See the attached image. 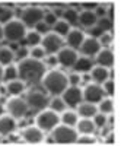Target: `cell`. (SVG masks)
I'll list each match as a JSON object with an SVG mask.
<instances>
[{
  "label": "cell",
  "instance_id": "obj_1",
  "mask_svg": "<svg viewBox=\"0 0 121 146\" xmlns=\"http://www.w3.org/2000/svg\"><path fill=\"white\" fill-rule=\"evenodd\" d=\"M18 69V76L20 80L28 82V83H38L42 80L45 75V64L38 58L25 57L20 58V62L16 66Z\"/></svg>",
  "mask_w": 121,
  "mask_h": 146
},
{
  "label": "cell",
  "instance_id": "obj_2",
  "mask_svg": "<svg viewBox=\"0 0 121 146\" xmlns=\"http://www.w3.org/2000/svg\"><path fill=\"white\" fill-rule=\"evenodd\" d=\"M42 85L51 95H61L69 86L67 75L57 69L45 72V75L42 78Z\"/></svg>",
  "mask_w": 121,
  "mask_h": 146
},
{
  "label": "cell",
  "instance_id": "obj_3",
  "mask_svg": "<svg viewBox=\"0 0 121 146\" xmlns=\"http://www.w3.org/2000/svg\"><path fill=\"white\" fill-rule=\"evenodd\" d=\"M26 35V27L22 23V21L12 19L3 27V36L10 42H18Z\"/></svg>",
  "mask_w": 121,
  "mask_h": 146
},
{
  "label": "cell",
  "instance_id": "obj_4",
  "mask_svg": "<svg viewBox=\"0 0 121 146\" xmlns=\"http://www.w3.org/2000/svg\"><path fill=\"white\" fill-rule=\"evenodd\" d=\"M53 140L56 143H61V145H69V143H76L77 139V130H75L71 126L66 124H57L53 130Z\"/></svg>",
  "mask_w": 121,
  "mask_h": 146
},
{
  "label": "cell",
  "instance_id": "obj_5",
  "mask_svg": "<svg viewBox=\"0 0 121 146\" xmlns=\"http://www.w3.org/2000/svg\"><path fill=\"white\" fill-rule=\"evenodd\" d=\"M35 123L42 131H51L60 123V115L53 110H41L35 118Z\"/></svg>",
  "mask_w": 121,
  "mask_h": 146
},
{
  "label": "cell",
  "instance_id": "obj_6",
  "mask_svg": "<svg viewBox=\"0 0 121 146\" xmlns=\"http://www.w3.org/2000/svg\"><path fill=\"white\" fill-rule=\"evenodd\" d=\"M20 18H22V23H23L25 27H35L38 22L42 21L44 12H42V9H40V7L29 6V7H26V9L22 10Z\"/></svg>",
  "mask_w": 121,
  "mask_h": 146
},
{
  "label": "cell",
  "instance_id": "obj_7",
  "mask_svg": "<svg viewBox=\"0 0 121 146\" xmlns=\"http://www.w3.org/2000/svg\"><path fill=\"white\" fill-rule=\"evenodd\" d=\"M6 108H7V111L10 113V115L13 118H22V117L26 115L29 107H28L25 100L19 98V96H15V98H10L7 101Z\"/></svg>",
  "mask_w": 121,
  "mask_h": 146
},
{
  "label": "cell",
  "instance_id": "obj_8",
  "mask_svg": "<svg viewBox=\"0 0 121 146\" xmlns=\"http://www.w3.org/2000/svg\"><path fill=\"white\" fill-rule=\"evenodd\" d=\"M41 47L44 48L45 53L54 54L63 47V38L56 32H47L45 36H42L41 40Z\"/></svg>",
  "mask_w": 121,
  "mask_h": 146
},
{
  "label": "cell",
  "instance_id": "obj_9",
  "mask_svg": "<svg viewBox=\"0 0 121 146\" xmlns=\"http://www.w3.org/2000/svg\"><path fill=\"white\" fill-rule=\"evenodd\" d=\"M83 92V98L85 101L88 102H92V104H98L102 98H104V88L98 83H91L88 86H85V89L82 91Z\"/></svg>",
  "mask_w": 121,
  "mask_h": 146
},
{
  "label": "cell",
  "instance_id": "obj_10",
  "mask_svg": "<svg viewBox=\"0 0 121 146\" xmlns=\"http://www.w3.org/2000/svg\"><path fill=\"white\" fill-rule=\"evenodd\" d=\"M61 95H63L61 100L69 107H76L83 100V92H82V89L77 86V85H76V86H73V85H71V86H67L66 91Z\"/></svg>",
  "mask_w": 121,
  "mask_h": 146
},
{
  "label": "cell",
  "instance_id": "obj_11",
  "mask_svg": "<svg viewBox=\"0 0 121 146\" xmlns=\"http://www.w3.org/2000/svg\"><path fill=\"white\" fill-rule=\"evenodd\" d=\"M25 101H26V104H28L29 108L37 110V111H41V110L47 108V105H48V98H47L44 94L38 92V91H31L26 95V100Z\"/></svg>",
  "mask_w": 121,
  "mask_h": 146
},
{
  "label": "cell",
  "instance_id": "obj_12",
  "mask_svg": "<svg viewBox=\"0 0 121 146\" xmlns=\"http://www.w3.org/2000/svg\"><path fill=\"white\" fill-rule=\"evenodd\" d=\"M56 57H57V62L61 63L64 67H71L76 63L79 56H77L76 50H73V48H70V47H64V48H60L57 51Z\"/></svg>",
  "mask_w": 121,
  "mask_h": 146
},
{
  "label": "cell",
  "instance_id": "obj_13",
  "mask_svg": "<svg viewBox=\"0 0 121 146\" xmlns=\"http://www.w3.org/2000/svg\"><path fill=\"white\" fill-rule=\"evenodd\" d=\"M23 139L29 143H41L44 140V131L38 126H29L23 130Z\"/></svg>",
  "mask_w": 121,
  "mask_h": 146
},
{
  "label": "cell",
  "instance_id": "obj_14",
  "mask_svg": "<svg viewBox=\"0 0 121 146\" xmlns=\"http://www.w3.org/2000/svg\"><path fill=\"white\" fill-rule=\"evenodd\" d=\"M80 50L85 56H95L96 53H98L101 50V44L99 41L96 38H85L82 45H80Z\"/></svg>",
  "mask_w": 121,
  "mask_h": 146
},
{
  "label": "cell",
  "instance_id": "obj_15",
  "mask_svg": "<svg viewBox=\"0 0 121 146\" xmlns=\"http://www.w3.org/2000/svg\"><path fill=\"white\" fill-rule=\"evenodd\" d=\"M16 130V120L12 115H0V135L7 136Z\"/></svg>",
  "mask_w": 121,
  "mask_h": 146
},
{
  "label": "cell",
  "instance_id": "obj_16",
  "mask_svg": "<svg viewBox=\"0 0 121 146\" xmlns=\"http://www.w3.org/2000/svg\"><path fill=\"white\" fill-rule=\"evenodd\" d=\"M96 63L98 66H102V67H112L114 66V53L112 50H99L96 53Z\"/></svg>",
  "mask_w": 121,
  "mask_h": 146
},
{
  "label": "cell",
  "instance_id": "obj_17",
  "mask_svg": "<svg viewBox=\"0 0 121 146\" xmlns=\"http://www.w3.org/2000/svg\"><path fill=\"white\" fill-rule=\"evenodd\" d=\"M85 40V34L80 29H70L67 34V44L70 45V48H80L82 42Z\"/></svg>",
  "mask_w": 121,
  "mask_h": 146
},
{
  "label": "cell",
  "instance_id": "obj_18",
  "mask_svg": "<svg viewBox=\"0 0 121 146\" xmlns=\"http://www.w3.org/2000/svg\"><path fill=\"white\" fill-rule=\"evenodd\" d=\"M77 113L82 117H85V118H91V117H93L96 113H98V107H96V104L85 101V102L77 104Z\"/></svg>",
  "mask_w": 121,
  "mask_h": 146
},
{
  "label": "cell",
  "instance_id": "obj_19",
  "mask_svg": "<svg viewBox=\"0 0 121 146\" xmlns=\"http://www.w3.org/2000/svg\"><path fill=\"white\" fill-rule=\"evenodd\" d=\"M91 78L96 82V83H104L105 80H108V76H110V72H108L106 67L102 66H96L91 69Z\"/></svg>",
  "mask_w": 121,
  "mask_h": 146
},
{
  "label": "cell",
  "instance_id": "obj_20",
  "mask_svg": "<svg viewBox=\"0 0 121 146\" xmlns=\"http://www.w3.org/2000/svg\"><path fill=\"white\" fill-rule=\"evenodd\" d=\"M95 123L93 120H89V118H82V120H77L76 123V129H77V133H89V135H92V133L95 131Z\"/></svg>",
  "mask_w": 121,
  "mask_h": 146
},
{
  "label": "cell",
  "instance_id": "obj_21",
  "mask_svg": "<svg viewBox=\"0 0 121 146\" xmlns=\"http://www.w3.org/2000/svg\"><path fill=\"white\" fill-rule=\"evenodd\" d=\"M6 91L10 94V95H19L25 91V82L20 80V79H13V80H9L7 86H6Z\"/></svg>",
  "mask_w": 121,
  "mask_h": 146
},
{
  "label": "cell",
  "instance_id": "obj_22",
  "mask_svg": "<svg viewBox=\"0 0 121 146\" xmlns=\"http://www.w3.org/2000/svg\"><path fill=\"white\" fill-rule=\"evenodd\" d=\"M79 21H80L82 25H85V27H93L96 23V21H98V18H96L95 12H92V10H83L82 13L79 15Z\"/></svg>",
  "mask_w": 121,
  "mask_h": 146
},
{
  "label": "cell",
  "instance_id": "obj_23",
  "mask_svg": "<svg viewBox=\"0 0 121 146\" xmlns=\"http://www.w3.org/2000/svg\"><path fill=\"white\" fill-rule=\"evenodd\" d=\"M60 120L63 121V124L75 127L76 123H77V120H79V117H77V114L75 111H71V110H64L61 117H60Z\"/></svg>",
  "mask_w": 121,
  "mask_h": 146
},
{
  "label": "cell",
  "instance_id": "obj_24",
  "mask_svg": "<svg viewBox=\"0 0 121 146\" xmlns=\"http://www.w3.org/2000/svg\"><path fill=\"white\" fill-rule=\"evenodd\" d=\"M73 66H75L76 72H89L92 69V62L86 56H82V57H77L76 63Z\"/></svg>",
  "mask_w": 121,
  "mask_h": 146
},
{
  "label": "cell",
  "instance_id": "obj_25",
  "mask_svg": "<svg viewBox=\"0 0 121 146\" xmlns=\"http://www.w3.org/2000/svg\"><path fill=\"white\" fill-rule=\"evenodd\" d=\"M13 57H15V54H13V51L10 50V48H7V47H2L0 48V64H12V62H13Z\"/></svg>",
  "mask_w": 121,
  "mask_h": 146
},
{
  "label": "cell",
  "instance_id": "obj_26",
  "mask_svg": "<svg viewBox=\"0 0 121 146\" xmlns=\"http://www.w3.org/2000/svg\"><path fill=\"white\" fill-rule=\"evenodd\" d=\"M53 27H54V32H56L57 35H60V36L67 35L69 31H70V25H69L66 21H57Z\"/></svg>",
  "mask_w": 121,
  "mask_h": 146
},
{
  "label": "cell",
  "instance_id": "obj_27",
  "mask_svg": "<svg viewBox=\"0 0 121 146\" xmlns=\"http://www.w3.org/2000/svg\"><path fill=\"white\" fill-rule=\"evenodd\" d=\"M112 107H114V102H112V98H102L99 101V110L102 114H111L112 113Z\"/></svg>",
  "mask_w": 121,
  "mask_h": 146
},
{
  "label": "cell",
  "instance_id": "obj_28",
  "mask_svg": "<svg viewBox=\"0 0 121 146\" xmlns=\"http://www.w3.org/2000/svg\"><path fill=\"white\" fill-rule=\"evenodd\" d=\"M26 42L28 44H31V45H40L41 44V40H42V36H41V34L40 32H37V31H31V32H28L26 34Z\"/></svg>",
  "mask_w": 121,
  "mask_h": 146
},
{
  "label": "cell",
  "instance_id": "obj_29",
  "mask_svg": "<svg viewBox=\"0 0 121 146\" xmlns=\"http://www.w3.org/2000/svg\"><path fill=\"white\" fill-rule=\"evenodd\" d=\"M18 78V69L13 64H7V67L3 70V79L6 80H13Z\"/></svg>",
  "mask_w": 121,
  "mask_h": 146
},
{
  "label": "cell",
  "instance_id": "obj_30",
  "mask_svg": "<svg viewBox=\"0 0 121 146\" xmlns=\"http://www.w3.org/2000/svg\"><path fill=\"white\" fill-rule=\"evenodd\" d=\"M50 107H51L53 111H56V113H63L64 110H66L64 101H63L61 98H58V96H56V98L50 102Z\"/></svg>",
  "mask_w": 121,
  "mask_h": 146
},
{
  "label": "cell",
  "instance_id": "obj_31",
  "mask_svg": "<svg viewBox=\"0 0 121 146\" xmlns=\"http://www.w3.org/2000/svg\"><path fill=\"white\" fill-rule=\"evenodd\" d=\"M63 16L66 18V22L69 23H76L77 21H79V13L75 10V9H67V10H64V13H63Z\"/></svg>",
  "mask_w": 121,
  "mask_h": 146
},
{
  "label": "cell",
  "instance_id": "obj_32",
  "mask_svg": "<svg viewBox=\"0 0 121 146\" xmlns=\"http://www.w3.org/2000/svg\"><path fill=\"white\" fill-rule=\"evenodd\" d=\"M76 142L79 145H93L96 142V137L95 136H91L89 133H82V136H77Z\"/></svg>",
  "mask_w": 121,
  "mask_h": 146
},
{
  "label": "cell",
  "instance_id": "obj_33",
  "mask_svg": "<svg viewBox=\"0 0 121 146\" xmlns=\"http://www.w3.org/2000/svg\"><path fill=\"white\" fill-rule=\"evenodd\" d=\"M96 23H98V28H101L102 31H112V19L110 18H99L98 21H96Z\"/></svg>",
  "mask_w": 121,
  "mask_h": 146
},
{
  "label": "cell",
  "instance_id": "obj_34",
  "mask_svg": "<svg viewBox=\"0 0 121 146\" xmlns=\"http://www.w3.org/2000/svg\"><path fill=\"white\" fill-rule=\"evenodd\" d=\"M93 123H95L96 127H104L106 124V114H102V113L98 114V113H96L93 115Z\"/></svg>",
  "mask_w": 121,
  "mask_h": 146
},
{
  "label": "cell",
  "instance_id": "obj_35",
  "mask_svg": "<svg viewBox=\"0 0 121 146\" xmlns=\"http://www.w3.org/2000/svg\"><path fill=\"white\" fill-rule=\"evenodd\" d=\"M44 54H45L44 48H42V47H38V45H35L32 50H31V57H32V58H38V60H41V58L44 57Z\"/></svg>",
  "mask_w": 121,
  "mask_h": 146
},
{
  "label": "cell",
  "instance_id": "obj_36",
  "mask_svg": "<svg viewBox=\"0 0 121 146\" xmlns=\"http://www.w3.org/2000/svg\"><path fill=\"white\" fill-rule=\"evenodd\" d=\"M42 22H45L48 27H53L54 23L57 22V18H56V15L53 13V12H48V13H45V15H44Z\"/></svg>",
  "mask_w": 121,
  "mask_h": 146
},
{
  "label": "cell",
  "instance_id": "obj_37",
  "mask_svg": "<svg viewBox=\"0 0 121 146\" xmlns=\"http://www.w3.org/2000/svg\"><path fill=\"white\" fill-rule=\"evenodd\" d=\"M67 80H69V85H73V86H76V85L80 83V75L79 73H70V75L67 76Z\"/></svg>",
  "mask_w": 121,
  "mask_h": 146
},
{
  "label": "cell",
  "instance_id": "obj_38",
  "mask_svg": "<svg viewBox=\"0 0 121 146\" xmlns=\"http://www.w3.org/2000/svg\"><path fill=\"white\" fill-rule=\"evenodd\" d=\"M104 91H105L108 95H110V96L114 95V80H112V79L104 82Z\"/></svg>",
  "mask_w": 121,
  "mask_h": 146
},
{
  "label": "cell",
  "instance_id": "obj_39",
  "mask_svg": "<svg viewBox=\"0 0 121 146\" xmlns=\"http://www.w3.org/2000/svg\"><path fill=\"white\" fill-rule=\"evenodd\" d=\"M12 21V10L9 9H3L2 12H0V22H9Z\"/></svg>",
  "mask_w": 121,
  "mask_h": 146
},
{
  "label": "cell",
  "instance_id": "obj_40",
  "mask_svg": "<svg viewBox=\"0 0 121 146\" xmlns=\"http://www.w3.org/2000/svg\"><path fill=\"white\" fill-rule=\"evenodd\" d=\"M35 31H37V32H40V34H41V32L47 34L48 31H50V27H48L45 22H42V21H41V22H38L37 25H35Z\"/></svg>",
  "mask_w": 121,
  "mask_h": 146
},
{
  "label": "cell",
  "instance_id": "obj_41",
  "mask_svg": "<svg viewBox=\"0 0 121 146\" xmlns=\"http://www.w3.org/2000/svg\"><path fill=\"white\" fill-rule=\"evenodd\" d=\"M99 38H101L99 44H104V45H108V44L112 42V35L111 34H102Z\"/></svg>",
  "mask_w": 121,
  "mask_h": 146
},
{
  "label": "cell",
  "instance_id": "obj_42",
  "mask_svg": "<svg viewBox=\"0 0 121 146\" xmlns=\"http://www.w3.org/2000/svg\"><path fill=\"white\" fill-rule=\"evenodd\" d=\"M16 54H18L19 58H25V57H28V50L25 47H22V48H19V50L16 51Z\"/></svg>",
  "mask_w": 121,
  "mask_h": 146
},
{
  "label": "cell",
  "instance_id": "obj_43",
  "mask_svg": "<svg viewBox=\"0 0 121 146\" xmlns=\"http://www.w3.org/2000/svg\"><path fill=\"white\" fill-rule=\"evenodd\" d=\"M102 34H104V31H102L101 28L95 27V28L92 29V38H98V36H101Z\"/></svg>",
  "mask_w": 121,
  "mask_h": 146
},
{
  "label": "cell",
  "instance_id": "obj_44",
  "mask_svg": "<svg viewBox=\"0 0 121 146\" xmlns=\"http://www.w3.org/2000/svg\"><path fill=\"white\" fill-rule=\"evenodd\" d=\"M95 15H96V18H98V16L104 18V15H105V9H104V7H101V6H98V7H96Z\"/></svg>",
  "mask_w": 121,
  "mask_h": 146
},
{
  "label": "cell",
  "instance_id": "obj_45",
  "mask_svg": "<svg viewBox=\"0 0 121 146\" xmlns=\"http://www.w3.org/2000/svg\"><path fill=\"white\" fill-rule=\"evenodd\" d=\"M105 143H108V145H114V133H112V131H110V135L106 136Z\"/></svg>",
  "mask_w": 121,
  "mask_h": 146
},
{
  "label": "cell",
  "instance_id": "obj_46",
  "mask_svg": "<svg viewBox=\"0 0 121 146\" xmlns=\"http://www.w3.org/2000/svg\"><path fill=\"white\" fill-rule=\"evenodd\" d=\"M83 7H85V10H89V9H96V7H98V5H96V3H85L83 5Z\"/></svg>",
  "mask_w": 121,
  "mask_h": 146
},
{
  "label": "cell",
  "instance_id": "obj_47",
  "mask_svg": "<svg viewBox=\"0 0 121 146\" xmlns=\"http://www.w3.org/2000/svg\"><path fill=\"white\" fill-rule=\"evenodd\" d=\"M47 62L50 63V64H56V63H58V62H57V57H56V56H50V57L47 58Z\"/></svg>",
  "mask_w": 121,
  "mask_h": 146
},
{
  "label": "cell",
  "instance_id": "obj_48",
  "mask_svg": "<svg viewBox=\"0 0 121 146\" xmlns=\"http://www.w3.org/2000/svg\"><path fill=\"white\" fill-rule=\"evenodd\" d=\"M53 13L56 15V18L57 16H63V13H64V12L61 10V9H54V12H53Z\"/></svg>",
  "mask_w": 121,
  "mask_h": 146
},
{
  "label": "cell",
  "instance_id": "obj_49",
  "mask_svg": "<svg viewBox=\"0 0 121 146\" xmlns=\"http://www.w3.org/2000/svg\"><path fill=\"white\" fill-rule=\"evenodd\" d=\"M7 136H9V140L10 142H18V139H19L16 135H13V133H10V135H7Z\"/></svg>",
  "mask_w": 121,
  "mask_h": 146
},
{
  "label": "cell",
  "instance_id": "obj_50",
  "mask_svg": "<svg viewBox=\"0 0 121 146\" xmlns=\"http://www.w3.org/2000/svg\"><path fill=\"white\" fill-rule=\"evenodd\" d=\"M9 48H10L12 51H13V50H15V51H18V50H19V45H18V42H12Z\"/></svg>",
  "mask_w": 121,
  "mask_h": 146
},
{
  "label": "cell",
  "instance_id": "obj_51",
  "mask_svg": "<svg viewBox=\"0 0 121 146\" xmlns=\"http://www.w3.org/2000/svg\"><path fill=\"white\" fill-rule=\"evenodd\" d=\"M108 121H110V124H111V127L114 126V115H112V113H111V115H110V118H106Z\"/></svg>",
  "mask_w": 121,
  "mask_h": 146
},
{
  "label": "cell",
  "instance_id": "obj_52",
  "mask_svg": "<svg viewBox=\"0 0 121 146\" xmlns=\"http://www.w3.org/2000/svg\"><path fill=\"white\" fill-rule=\"evenodd\" d=\"M2 79H3V66L0 64V80H2Z\"/></svg>",
  "mask_w": 121,
  "mask_h": 146
},
{
  "label": "cell",
  "instance_id": "obj_53",
  "mask_svg": "<svg viewBox=\"0 0 121 146\" xmlns=\"http://www.w3.org/2000/svg\"><path fill=\"white\" fill-rule=\"evenodd\" d=\"M3 38V27H2V23H0V40Z\"/></svg>",
  "mask_w": 121,
  "mask_h": 146
},
{
  "label": "cell",
  "instance_id": "obj_54",
  "mask_svg": "<svg viewBox=\"0 0 121 146\" xmlns=\"http://www.w3.org/2000/svg\"><path fill=\"white\" fill-rule=\"evenodd\" d=\"M80 79H82V80H85V82H86V80H89V79H91V76H88V75H85V76H83V78H80Z\"/></svg>",
  "mask_w": 121,
  "mask_h": 146
},
{
  "label": "cell",
  "instance_id": "obj_55",
  "mask_svg": "<svg viewBox=\"0 0 121 146\" xmlns=\"http://www.w3.org/2000/svg\"><path fill=\"white\" fill-rule=\"evenodd\" d=\"M2 113H3V107H2V104H0V115H2Z\"/></svg>",
  "mask_w": 121,
  "mask_h": 146
},
{
  "label": "cell",
  "instance_id": "obj_56",
  "mask_svg": "<svg viewBox=\"0 0 121 146\" xmlns=\"http://www.w3.org/2000/svg\"><path fill=\"white\" fill-rule=\"evenodd\" d=\"M0 136H2V135H0Z\"/></svg>",
  "mask_w": 121,
  "mask_h": 146
}]
</instances>
